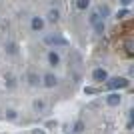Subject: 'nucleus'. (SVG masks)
Wrapping results in <instances>:
<instances>
[{"label":"nucleus","instance_id":"f257e3e1","mask_svg":"<svg viewBox=\"0 0 134 134\" xmlns=\"http://www.w3.org/2000/svg\"><path fill=\"white\" fill-rule=\"evenodd\" d=\"M44 42L50 44V46H66L68 44V40L64 38V36H60V34H50V36H46Z\"/></svg>","mask_w":134,"mask_h":134},{"label":"nucleus","instance_id":"f03ea898","mask_svg":"<svg viewBox=\"0 0 134 134\" xmlns=\"http://www.w3.org/2000/svg\"><path fill=\"white\" fill-rule=\"evenodd\" d=\"M128 84H130V80H126V78H112L106 82V86L110 90H116V88H126Z\"/></svg>","mask_w":134,"mask_h":134},{"label":"nucleus","instance_id":"7ed1b4c3","mask_svg":"<svg viewBox=\"0 0 134 134\" xmlns=\"http://www.w3.org/2000/svg\"><path fill=\"white\" fill-rule=\"evenodd\" d=\"M92 78H94L96 82H102V80H108V72L104 70V68H96L94 72H92Z\"/></svg>","mask_w":134,"mask_h":134},{"label":"nucleus","instance_id":"20e7f679","mask_svg":"<svg viewBox=\"0 0 134 134\" xmlns=\"http://www.w3.org/2000/svg\"><path fill=\"white\" fill-rule=\"evenodd\" d=\"M120 100H122V98H120V94H116V92H112V94L106 96V104L108 106H118Z\"/></svg>","mask_w":134,"mask_h":134},{"label":"nucleus","instance_id":"39448f33","mask_svg":"<svg viewBox=\"0 0 134 134\" xmlns=\"http://www.w3.org/2000/svg\"><path fill=\"white\" fill-rule=\"evenodd\" d=\"M30 26H32L34 32H40V30L44 28V20H42L40 16H34V18H32V22H30Z\"/></svg>","mask_w":134,"mask_h":134},{"label":"nucleus","instance_id":"423d86ee","mask_svg":"<svg viewBox=\"0 0 134 134\" xmlns=\"http://www.w3.org/2000/svg\"><path fill=\"white\" fill-rule=\"evenodd\" d=\"M56 84H58V78H56L54 74H46L44 76V86L52 88V86H56Z\"/></svg>","mask_w":134,"mask_h":134},{"label":"nucleus","instance_id":"0eeeda50","mask_svg":"<svg viewBox=\"0 0 134 134\" xmlns=\"http://www.w3.org/2000/svg\"><path fill=\"white\" fill-rule=\"evenodd\" d=\"M58 18H60V12L56 10V8H50L48 10V20L50 22H58Z\"/></svg>","mask_w":134,"mask_h":134},{"label":"nucleus","instance_id":"6e6552de","mask_svg":"<svg viewBox=\"0 0 134 134\" xmlns=\"http://www.w3.org/2000/svg\"><path fill=\"white\" fill-rule=\"evenodd\" d=\"M48 62H50L52 66H56V64H60V56H58L54 50H52L50 54H48Z\"/></svg>","mask_w":134,"mask_h":134},{"label":"nucleus","instance_id":"1a4fd4ad","mask_svg":"<svg viewBox=\"0 0 134 134\" xmlns=\"http://www.w3.org/2000/svg\"><path fill=\"white\" fill-rule=\"evenodd\" d=\"M96 12H98V14H100L102 18H106L108 14H110V10H108V6H106V4H100V6H98V10H96Z\"/></svg>","mask_w":134,"mask_h":134},{"label":"nucleus","instance_id":"9d476101","mask_svg":"<svg viewBox=\"0 0 134 134\" xmlns=\"http://www.w3.org/2000/svg\"><path fill=\"white\" fill-rule=\"evenodd\" d=\"M90 6V0H76V8L78 10H86Z\"/></svg>","mask_w":134,"mask_h":134},{"label":"nucleus","instance_id":"9b49d317","mask_svg":"<svg viewBox=\"0 0 134 134\" xmlns=\"http://www.w3.org/2000/svg\"><path fill=\"white\" fill-rule=\"evenodd\" d=\"M88 20H90V24H96L98 20H102V16H100L96 10H92V12H90V18H88Z\"/></svg>","mask_w":134,"mask_h":134},{"label":"nucleus","instance_id":"f8f14e48","mask_svg":"<svg viewBox=\"0 0 134 134\" xmlns=\"http://www.w3.org/2000/svg\"><path fill=\"white\" fill-rule=\"evenodd\" d=\"M92 26H94V30H96L98 34H102V32H104V18H102V20H98L96 24H92Z\"/></svg>","mask_w":134,"mask_h":134},{"label":"nucleus","instance_id":"ddd939ff","mask_svg":"<svg viewBox=\"0 0 134 134\" xmlns=\"http://www.w3.org/2000/svg\"><path fill=\"white\" fill-rule=\"evenodd\" d=\"M28 82L32 84V86H36V84L40 82V76H36L34 72H30V74H28Z\"/></svg>","mask_w":134,"mask_h":134},{"label":"nucleus","instance_id":"4468645a","mask_svg":"<svg viewBox=\"0 0 134 134\" xmlns=\"http://www.w3.org/2000/svg\"><path fill=\"white\" fill-rule=\"evenodd\" d=\"M126 16H130V10H126V8H124V10H120V12L116 14L118 20H122V18H126Z\"/></svg>","mask_w":134,"mask_h":134},{"label":"nucleus","instance_id":"2eb2a0df","mask_svg":"<svg viewBox=\"0 0 134 134\" xmlns=\"http://www.w3.org/2000/svg\"><path fill=\"white\" fill-rule=\"evenodd\" d=\"M124 48H126V54H128V56H132V42H130V40L126 42V44H124Z\"/></svg>","mask_w":134,"mask_h":134},{"label":"nucleus","instance_id":"dca6fc26","mask_svg":"<svg viewBox=\"0 0 134 134\" xmlns=\"http://www.w3.org/2000/svg\"><path fill=\"white\" fill-rule=\"evenodd\" d=\"M96 92H98V90L92 88V86H86V88H84V94H96Z\"/></svg>","mask_w":134,"mask_h":134},{"label":"nucleus","instance_id":"f3484780","mask_svg":"<svg viewBox=\"0 0 134 134\" xmlns=\"http://www.w3.org/2000/svg\"><path fill=\"white\" fill-rule=\"evenodd\" d=\"M34 108H36V110H44V102H42V100H36V102H34Z\"/></svg>","mask_w":134,"mask_h":134},{"label":"nucleus","instance_id":"a211bd4d","mask_svg":"<svg viewBox=\"0 0 134 134\" xmlns=\"http://www.w3.org/2000/svg\"><path fill=\"white\" fill-rule=\"evenodd\" d=\"M6 84H8V88H12V86H14V78H12L10 74L6 76Z\"/></svg>","mask_w":134,"mask_h":134},{"label":"nucleus","instance_id":"6ab92c4d","mask_svg":"<svg viewBox=\"0 0 134 134\" xmlns=\"http://www.w3.org/2000/svg\"><path fill=\"white\" fill-rule=\"evenodd\" d=\"M84 130V124L82 122H76V126H74V132H82Z\"/></svg>","mask_w":134,"mask_h":134},{"label":"nucleus","instance_id":"aec40b11","mask_svg":"<svg viewBox=\"0 0 134 134\" xmlns=\"http://www.w3.org/2000/svg\"><path fill=\"white\" fill-rule=\"evenodd\" d=\"M8 52H10V54H14V52H16V44H14V42H10V44H8Z\"/></svg>","mask_w":134,"mask_h":134},{"label":"nucleus","instance_id":"412c9836","mask_svg":"<svg viewBox=\"0 0 134 134\" xmlns=\"http://www.w3.org/2000/svg\"><path fill=\"white\" fill-rule=\"evenodd\" d=\"M6 116L10 118V120H14V118H16V112H14V110H8V114H6Z\"/></svg>","mask_w":134,"mask_h":134},{"label":"nucleus","instance_id":"4be33fe9","mask_svg":"<svg viewBox=\"0 0 134 134\" xmlns=\"http://www.w3.org/2000/svg\"><path fill=\"white\" fill-rule=\"evenodd\" d=\"M130 2H132V0H120V4H122V6H128Z\"/></svg>","mask_w":134,"mask_h":134},{"label":"nucleus","instance_id":"5701e85b","mask_svg":"<svg viewBox=\"0 0 134 134\" xmlns=\"http://www.w3.org/2000/svg\"><path fill=\"white\" fill-rule=\"evenodd\" d=\"M32 134H44V130H32Z\"/></svg>","mask_w":134,"mask_h":134}]
</instances>
